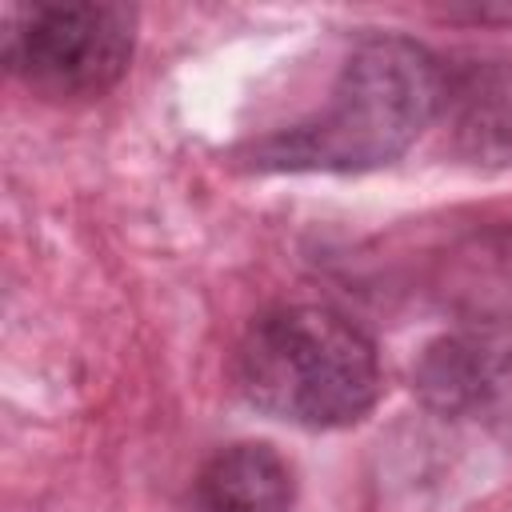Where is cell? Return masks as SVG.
Wrapping results in <instances>:
<instances>
[{
    "label": "cell",
    "instance_id": "obj_1",
    "mask_svg": "<svg viewBox=\"0 0 512 512\" xmlns=\"http://www.w3.org/2000/svg\"><path fill=\"white\" fill-rule=\"evenodd\" d=\"M444 108V68L412 36L372 32L352 44L328 100L240 156L256 172H372L404 156Z\"/></svg>",
    "mask_w": 512,
    "mask_h": 512
},
{
    "label": "cell",
    "instance_id": "obj_2",
    "mask_svg": "<svg viewBox=\"0 0 512 512\" xmlns=\"http://www.w3.org/2000/svg\"><path fill=\"white\" fill-rule=\"evenodd\" d=\"M236 392L264 416L296 428H348L380 400L372 336L320 304L260 312L236 344Z\"/></svg>",
    "mask_w": 512,
    "mask_h": 512
},
{
    "label": "cell",
    "instance_id": "obj_3",
    "mask_svg": "<svg viewBox=\"0 0 512 512\" xmlns=\"http://www.w3.org/2000/svg\"><path fill=\"white\" fill-rule=\"evenodd\" d=\"M136 8L112 0L24 4L4 16V64L44 100L104 96L132 60Z\"/></svg>",
    "mask_w": 512,
    "mask_h": 512
},
{
    "label": "cell",
    "instance_id": "obj_4",
    "mask_svg": "<svg viewBox=\"0 0 512 512\" xmlns=\"http://www.w3.org/2000/svg\"><path fill=\"white\" fill-rule=\"evenodd\" d=\"M296 476L288 460L260 440L212 452L192 480L196 512H292Z\"/></svg>",
    "mask_w": 512,
    "mask_h": 512
},
{
    "label": "cell",
    "instance_id": "obj_5",
    "mask_svg": "<svg viewBox=\"0 0 512 512\" xmlns=\"http://www.w3.org/2000/svg\"><path fill=\"white\" fill-rule=\"evenodd\" d=\"M444 104L456 108V132L480 160L512 164V64H488L460 84L444 80Z\"/></svg>",
    "mask_w": 512,
    "mask_h": 512
}]
</instances>
